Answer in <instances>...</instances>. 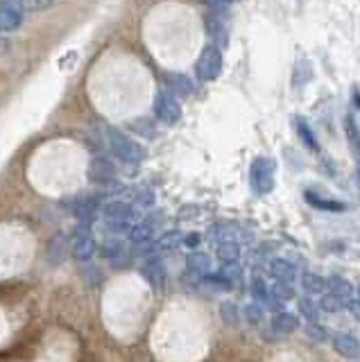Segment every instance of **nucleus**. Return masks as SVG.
Masks as SVG:
<instances>
[{"instance_id": "32", "label": "nucleus", "mask_w": 360, "mask_h": 362, "mask_svg": "<svg viewBox=\"0 0 360 362\" xmlns=\"http://www.w3.org/2000/svg\"><path fill=\"white\" fill-rule=\"evenodd\" d=\"M269 292H272L281 303L295 299V288H292L290 283H274V286L269 288Z\"/></svg>"}, {"instance_id": "14", "label": "nucleus", "mask_w": 360, "mask_h": 362, "mask_svg": "<svg viewBox=\"0 0 360 362\" xmlns=\"http://www.w3.org/2000/svg\"><path fill=\"white\" fill-rule=\"evenodd\" d=\"M267 274L272 276L277 283H295L297 281V267L286 258H272L267 263Z\"/></svg>"}, {"instance_id": "18", "label": "nucleus", "mask_w": 360, "mask_h": 362, "mask_svg": "<svg viewBox=\"0 0 360 362\" xmlns=\"http://www.w3.org/2000/svg\"><path fill=\"white\" fill-rule=\"evenodd\" d=\"M23 28V11L16 7L0 5V34H9Z\"/></svg>"}, {"instance_id": "19", "label": "nucleus", "mask_w": 360, "mask_h": 362, "mask_svg": "<svg viewBox=\"0 0 360 362\" xmlns=\"http://www.w3.org/2000/svg\"><path fill=\"white\" fill-rule=\"evenodd\" d=\"M71 252V247H69V238H66L64 233H57L50 240V245H48V252H46V260L52 265V267H57V265H62L64 263V258H66V254Z\"/></svg>"}, {"instance_id": "22", "label": "nucleus", "mask_w": 360, "mask_h": 362, "mask_svg": "<svg viewBox=\"0 0 360 362\" xmlns=\"http://www.w3.org/2000/svg\"><path fill=\"white\" fill-rule=\"evenodd\" d=\"M168 93H173L175 98H188L195 93V82L186 75H173L168 77Z\"/></svg>"}, {"instance_id": "6", "label": "nucleus", "mask_w": 360, "mask_h": 362, "mask_svg": "<svg viewBox=\"0 0 360 362\" xmlns=\"http://www.w3.org/2000/svg\"><path fill=\"white\" fill-rule=\"evenodd\" d=\"M139 274L143 276V281L156 292L166 290V283H168V269L163 263V256L159 254H150L141 258V265H139Z\"/></svg>"}, {"instance_id": "26", "label": "nucleus", "mask_w": 360, "mask_h": 362, "mask_svg": "<svg viewBox=\"0 0 360 362\" xmlns=\"http://www.w3.org/2000/svg\"><path fill=\"white\" fill-rule=\"evenodd\" d=\"M301 286L308 294H320L326 290V279L320 274H313V272H306V274L301 276Z\"/></svg>"}, {"instance_id": "4", "label": "nucleus", "mask_w": 360, "mask_h": 362, "mask_svg": "<svg viewBox=\"0 0 360 362\" xmlns=\"http://www.w3.org/2000/svg\"><path fill=\"white\" fill-rule=\"evenodd\" d=\"M274 173H277V163L274 158L269 156H258L252 161L250 168V184L256 195H267L274 188Z\"/></svg>"}, {"instance_id": "3", "label": "nucleus", "mask_w": 360, "mask_h": 362, "mask_svg": "<svg viewBox=\"0 0 360 362\" xmlns=\"http://www.w3.org/2000/svg\"><path fill=\"white\" fill-rule=\"evenodd\" d=\"M69 247H71V256L75 263H91V258L98 254V243L93 238L91 224H80L77 222L75 231L69 238Z\"/></svg>"}, {"instance_id": "21", "label": "nucleus", "mask_w": 360, "mask_h": 362, "mask_svg": "<svg viewBox=\"0 0 360 362\" xmlns=\"http://www.w3.org/2000/svg\"><path fill=\"white\" fill-rule=\"evenodd\" d=\"M303 199H306V202L310 204V206L320 209V211H329V213H342V211H347V204H344V202L320 197L318 192H313V190H306V192H303Z\"/></svg>"}, {"instance_id": "1", "label": "nucleus", "mask_w": 360, "mask_h": 362, "mask_svg": "<svg viewBox=\"0 0 360 362\" xmlns=\"http://www.w3.org/2000/svg\"><path fill=\"white\" fill-rule=\"evenodd\" d=\"M103 139H105V150H109L111 156H116L122 165L137 168L145 161V147L120 132L116 127H103Z\"/></svg>"}, {"instance_id": "23", "label": "nucleus", "mask_w": 360, "mask_h": 362, "mask_svg": "<svg viewBox=\"0 0 360 362\" xmlns=\"http://www.w3.org/2000/svg\"><path fill=\"white\" fill-rule=\"evenodd\" d=\"M240 243L238 240H222L216 245V256L220 263L224 265H231V263H238V258H240Z\"/></svg>"}, {"instance_id": "27", "label": "nucleus", "mask_w": 360, "mask_h": 362, "mask_svg": "<svg viewBox=\"0 0 360 362\" xmlns=\"http://www.w3.org/2000/svg\"><path fill=\"white\" fill-rule=\"evenodd\" d=\"M297 305H299V315L303 317V320H308V324H318V320H320V305L318 303L308 297H303L297 301Z\"/></svg>"}, {"instance_id": "25", "label": "nucleus", "mask_w": 360, "mask_h": 362, "mask_svg": "<svg viewBox=\"0 0 360 362\" xmlns=\"http://www.w3.org/2000/svg\"><path fill=\"white\" fill-rule=\"evenodd\" d=\"M220 317H222V322L227 326H238L240 320H243L240 308L233 301H222L220 303Z\"/></svg>"}, {"instance_id": "28", "label": "nucleus", "mask_w": 360, "mask_h": 362, "mask_svg": "<svg viewBox=\"0 0 360 362\" xmlns=\"http://www.w3.org/2000/svg\"><path fill=\"white\" fill-rule=\"evenodd\" d=\"M295 122H297V132H299V136H301L303 145H306L308 150L318 152V150H320V143H318V139H315V134H313V129H310V124H308L306 120H303V118H297Z\"/></svg>"}, {"instance_id": "40", "label": "nucleus", "mask_w": 360, "mask_h": 362, "mask_svg": "<svg viewBox=\"0 0 360 362\" xmlns=\"http://www.w3.org/2000/svg\"><path fill=\"white\" fill-rule=\"evenodd\" d=\"M358 175H360V173H358Z\"/></svg>"}, {"instance_id": "7", "label": "nucleus", "mask_w": 360, "mask_h": 362, "mask_svg": "<svg viewBox=\"0 0 360 362\" xmlns=\"http://www.w3.org/2000/svg\"><path fill=\"white\" fill-rule=\"evenodd\" d=\"M98 254H100V258H103L107 265L116 267V269L129 267L132 260H134L132 247L127 243H122L120 238H111V240L98 245Z\"/></svg>"}, {"instance_id": "38", "label": "nucleus", "mask_w": 360, "mask_h": 362, "mask_svg": "<svg viewBox=\"0 0 360 362\" xmlns=\"http://www.w3.org/2000/svg\"><path fill=\"white\" fill-rule=\"evenodd\" d=\"M184 245L190 247V249L197 247V245H199V235H197V233H193V235H184Z\"/></svg>"}, {"instance_id": "33", "label": "nucleus", "mask_w": 360, "mask_h": 362, "mask_svg": "<svg viewBox=\"0 0 360 362\" xmlns=\"http://www.w3.org/2000/svg\"><path fill=\"white\" fill-rule=\"evenodd\" d=\"M134 132L143 139H154V132H156V120L154 118H141L137 124H134Z\"/></svg>"}, {"instance_id": "30", "label": "nucleus", "mask_w": 360, "mask_h": 362, "mask_svg": "<svg viewBox=\"0 0 360 362\" xmlns=\"http://www.w3.org/2000/svg\"><path fill=\"white\" fill-rule=\"evenodd\" d=\"M243 320L247 322V324H252V326H258L263 322V317H265V313H263V305L261 303H247L245 308H243Z\"/></svg>"}, {"instance_id": "5", "label": "nucleus", "mask_w": 360, "mask_h": 362, "mask_svg": "<svg viewBox=\"0 0 360 362\" xmlns=\"http://www.w3.org/2000/svg\"><path fill=\"white\" fill-rule=\"evenodd\" d=\"M103 195L100 192H88V195H80V197H71L69 202L64 204L73 218L80 224H91L98 215L100 209H103Z\"/></svg>"}, {"instance_id": "12", "label": "nucleus", "mask_w": 360, "mask_h": 362, "mask_svg": "<svg viewBox=\"0 0 360 362\" xmlns=\"http://www.w3.org/2000/svg\"><path fill=\"white\" fill-rule=\"evenodd\" d=\"M250 294H252V299L256 303L265 305V308H269V310H279L281 305H284L272 292H269V286L265 283L263 276H252V281H250Z\"/></svg>"}, {"instance_id": "2", "label": "nucleus", "mask_w": 360, "mask_h": 362, "mask_svg": "<svg viewBox=\"0 0 360 362\" xmlns=\"http://www.w3.org/2000/svg\"><path fill=\"white\" fill-rule=\"evenodd\" d=\"M100 218H103L105 226L114 233V235H127L129 229L134 226V220H137V209H134L132 202L125 199H109L103 204L100 209Z\"/></svg>"}, {"instance_id": "36", "label": "nucleus", "mask_w": 360, "mask_h": 362, "mask_svg": "<svg viewBox=\"0 0 360 362\" xmlns=\"http://www.w3.org/2000/svg\"><path fill=\"white\" fill-rule=\"evenodd\" d=\"M306 335L313 337V339H318V342H324L326 335H329V333H326V328H322V326H318V324H308V326H306Z\"/></svg>"}, {"instance_id": "8", "label": "nucleus", "mask_w": 360, "mask_h": 362, "mask_svg": "<svg viewBox=\"0 0 360 362\" xmlns=\"http://www.w3.org/2000/svg\"><path fill=\"white\" fill-rule=\"evenodd\" d=\"M220 73H222V52L216 45H209V48L202 50L195 64V75L199 82H213V79L220 77Z\"/></svg>"}, {"instance_id": "37", "label": "nucleus", "mask_w": 360, "mask_h": 362, "mask_svg": "<svg viewBox=\"0 0 360 362\" xmlns=\"http://www.w3.org/2000/svg\"><path fill=\"white\" fill-rule=\"evenodd\" d=\"M347 308L352 310L354 320H358V322H360V301H358V299H356V301H354V299H349V301H347Z\"/></svg>"}, {"instance_id": "10", "label": "nucleus", "mask_w": 360, "mask_h": 362, "mask_svg": "<svg viewBox=\"0 0 360 362\" xmlns=\"http://www.w3.org/2000/svg\"><path fill=\"white\" fill-rule=\"evenodd\" d=\"M156 229H159V218L156 215H148L139 222H134L129 229L127 238L132 247H143V245H152L156 240Z\"/></svg>"}, {"instance_id": "31", "label": "nucleus", "mask_w": 360, "mask_h": 362, "mask_svg": "<svg viewBox=\"0 0 360 362\" xmlns=\"http://www.w3.org/2000/svg\"><path fill=\"white\" fill-rule=\"evenodd\" d=\"M344 127H347V139H349V145H352L354 154L358 156V161H360V134H358V127H356V120H354L352 116H347Z\"/></svg>"}, {"instance_id": "35", "label": "nucleus", "mask_w": 360, "mask_h": 362, "mask_svg": "<svg viewBox=\"0 0 360 362\" xmlns=\"http://www.w3.org/2000/svg\"><path fill=\"white\" fill-rule=\"evenodd\" d=\"M154 204V195L152 190H137L134 192V209H150Z\"/></svg>"}, {"instance_id": "15", "label": "nucleus", "mask_w": 360, "mask_h": 362, "mask_svg": "<svg viewBox=\"0 0 360 362\" xmlns=\"http://www.w3.org/2000/svg\"><path fill=\"white\" fill-rule=\"evenodd\" d=\"M240 238H243V229L236 222H218L209 229V240H213L216 245L222 240H238L240 243Z\"/></svg>"}, {"instance_id": "9", "label": "nucleus", "mask_w": 360, "mask_h": 362, "mask_svg": "<svg viewBox=\"0 0 360 362\" xmlns=\"http://www.w3.org/2000/svg\"><path fill=\"white\" fill-rule=\"evenodd\" d=\"M116 177H118V170H116V163L111 161V158L103 152H98L93 158H91V165H88V179L93 181L95 186H111L116 184Z\"/></svg>"}, {"instance_id": "24", "label": "nucleus", "mask_w": 360, "mask_h": 362, "mask_svg": "<svg viewBox=\"0 0 360 362\" xmlns=\"http://www.w3.org/2000/svg\"><path fill=\"white\" fill-rule=\"evenodd\" d=\"M326 288H329V294H333V297H337L340 301H349L354 297V286L349 283L347 279L342 276H331V279H326Z\"/></svg>"}, {"instance_id": "13", "label": "nucleus", "mask_w": 360, "mask_h": 362, "mask_svg": "<svg viewBox=\"0 0 360 362\" xmlns=\"http://www.w3.org/2000/svg\"><path fill=\"white\" fill-rule=\"evenodd\" d=\"M211 272V256L204 252H190L186 256V276L193 281H202V276Z\"/></svg>"}, {"instance_id": "39", "label": "nucleus", "mask_w": 360, "mask_h": 362, "mask_svg": "<svg viewBox=\"0 0 360 362\" xmlns=\"http://www.w3.org/2000/svg\"><path fill=\"white\" fill-rule=\"evenodd\" d=\"M358 301H360V288H358Z\"/></svg>"}, {"instance_id": "29", "label": "nucleus", "mask_w": 360, "mask_h": 362, "mask_svg": "<svg viewBox=\"0 0 360 362\" xmlns=\"http://www.w3.org/2000/svg\"><path fill=\"white\" fill-rule=\"evenodd\" d=\"M82 276H84V283H88L91 288L103 286V281H105L103 269L93 263H82Z\"/></svg>"}, {"instance_id": "20", "label": "nucleus", "mask_w": 360, "mask_h": 362, "mask_svg": "<svg viewBox=\"0 0 360 362\" xmlns=\"http://www.w3.org/2000/svg\"><path fill=\"white\" fill-rule=\"evenodd\" d=\"M179 247H184V233H179V231H166L163 235H159L154 240V254H173L177 252Z\"/></svg>"}, {"instance_id": "16", "label": "nucleus", "mask_w": 360, "mask_h": 362, "mask_svg": "<svg viewBox=\"0 0 360 362\" xmlns=\"http://www.w3.org/2000/svg\"><path fill=\"white\" fill-rule=\"evenodd\" d=\"M297 328H299L297 315L286 313V310H279V313L272 317V322H269V333H274L277 337H279V335H290V333H295Z\"/></svg>"}, {"instance_id": "11", "label": "nucleus", "mask_w": 360, "mask_h": 362, "mask_svg": "<svg viewBox=\"0 0 360 362\" xmlns=\"http://www.w3.org/2000/svg\"><path fill=\"white\" fill-rule=\"evenodd\" d=\"M182 118V105L173 93H161L154 102V120H159L161 124H175Z\"/></svg>"}, {"instance_id": "17", "label": "nucleus", "mask_w": 360, "mask_h": 362, "mask_svg": "<svg viewBox=\"0 0 360 362\" xmlns=\"http://www.w3.org/2000/svg\"><path fill=\"white\" fill-rule=\"evenodd\" d=\"M333 349H335L337 356L352 360V358H358V354H360V342L352 333H335L333 335Z\"/></svg>"}, {"instance_id": "34", "label": "nucleus", "mask_w": 360, "mask_h": 362, "mask_svg": "<svg viewBox=\"0 0 360 362\" xmlns=\"http://www.w3.org/2000/svg\"><path fill=\"white\" fill-rule=\"evenodd\" d=\"M320 310H324V313H340L342 308H344V301H340L337 297H333V294H326V297H322L320 299Z\"/></svg>"}]
</instances>
